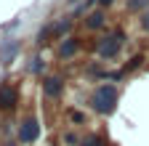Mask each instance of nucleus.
I'll use <instances>...</instances> for the list:
<instances>
[{
  "label": "nucleus",
  "instance_id": "nucleus-11",
  "mask_svg": "<svg viewBox=\"0 0 149 146\" xmlns=\"http://www.w3.org/2000/svg\"><path fill=\"white\" fill-rule=\"evenodd\" d=\"M80 146H104V141H101V136H85L80 141Z\"/></svg>",
  "mask_w": 149,
  "mask_h": 146
},
{
  "label": "nucleus",
  "instance_id": "nucleus-3",
  "mask_svg": "<svg viewBox=\"0 0 149 146\" xmlns=\"http://www.w3.org/2000/svg\"><path fill=\"white\" fill-rule=\"evenodd\" d=\"M40 138V122L35 117H27L22 125H19V141L22 143H35Z\"/></svg>",
  "mask_w": 149,
  "mask_h": 146
},
{
  "label": "nucleus",
  "instance_id": "nucleus-15",
  "mask_svg": "<svg viewBox=\"0 0 149 146\" xmlns=\"http://www.w3.org/2000/svg\"><path fill=\"white\" fill-rule=\"evenodd\" d=\"M139 64H141V56H136V59H130V64L125 66V72H128V69H136Z\"/></svg>",
  "mask_w": 149,
  "mask_h": 146
},
{
  "label": "nucleus",
  "instance_id": "nucleus-16",
  "mask_svg": "<svg viewBox=\"0 0 149 146\" xmlns=\"http://www.w3.org/2000/svg\"><path fill=\"white\" fill-rule=\"evenodd\" d=\"M72 120H74V122H83V120H85V117H83V114H80V112H72Z\"/></svg>",
  "mask_w": 149,
  "mask_h": 146
},
{
  "label": "nucleus",
  "instance_id": "nucleus-12",
  "mask_svg": "<svg viewBox=\"0 0 149 146\" xmlns=\"http://www.w3.org/2000/svg\"><path fill=\"white\" fill-rule=\"evenodd\" d=\"M51 37H53V35H51V24H48V27H43L40 32H37V43H40V45H45Z\"/></svg>",
  "mask_w": 149,
  "mask_h": 146
},
{
  "label": "nucleus",
  "instance_id": "nucleus-1",
  "mask_svg": "<svg viewBox=\"0 0 149 146\" xmlns=\"http://www.w3.org/2000/svg\"><path fill=\"white\" fill-rule=\"evenodd\" d=\"M91 106H93V112H99V114H112L115 106H117V88L109 85V82L99 85L93 90V96H91Z\"/></svg>",
  "mask_w": 149,
  "mask_h": 146
},
{
  "label": "nucleus",
  "instance_id": "nucleus-4",
  "mask_svg": "<svg viewBox=\"0 0 149 146\" xmlns=\"http://www.w3.org/2000/svg\"><path fill=\"white\" fill-rule=\"evenodd\" d=\"M19 104V90L13 85H0V109H13Z\"/></svg>",
  "mask_w": 149,
  "mask_h": 146
},
{
  "label": "nucleus",
  "instance_id": "nucleus-8",
  "mask_svg": "<svg viewBox=\"0 0 149 146\" xmlns=\"http://www.w3.org/2000/svg\"><path fill=\"white\" fill-rule=\"evenodd\" d=\"M77 51H80V40H77V37H67V40L59 45V59H72Z\"/></svg>",
  "mask_w": 149,
  "mask_h": 146
},
{
  "label": "nucleus",
  "instance_id": "nucleus-2",
  "mask_svg": "<svg viewBox=\"0 0 149 146\" xmlns=\"http://www.w3.org/2000/svg\"><path fill=\"white\" fill-rule=\"evenodd\" d=\"M123 43H125V32L123 29H112V32H107L104 37L99 40L96 53H99L104 61H109V59H115L117 53L123 51Z\"/></svg>",
  "mask_w": 149,
  "mask_h": 146
},
{
  "label": "nucleus",
  "instance_id": "nucleus-18",
  "mask_svg": "<svg viewBox=\"0 0 149 146\" xmlns=\"http://www.w3.org/2000/svg\"><path fill=\"white\" fill-rule=\"evenodd\" d=\"M69 3H74V0H69Z\"/></svg>",
  "mask_w": 149,
  "mask_h": 146
},
{
  "label": "nucleus",
  "instance_id": "nucleus-6",
  "mask_svg": "<svg viewBox=\"0 0 149 146\" xmlns=\"http://www.w3.org/2000/svg\"><path fill=\"white\" fill-rule=\"evenodd\" d=\"M19 51H22V43H19V40H6L3 45H0V61H3V64H11L19 56Z\"/></svg>",
  "mask_w": 149,
  "mask_h": 146
},
{
  "label": "nucleus",
  "instance_id": "nucleus-10",
  "mask_svg": "<svg viewBox=\"0 0 149 146\" xmlns=\"http://www.w3.org/2000/svg\"><path fill=\"white\" fill-rule=\"evenodd\" d=\"M149 0H128V11H146Z\"/></svg>",
  "mask_w": 149,
  "mask_h": 146
},
{
  "label": "nucleus",
  "instance_id": "nucleus-5",
  "mask_svg": "<svg viewBox=\"0 0 149 146\" xmlns=\"http://www.w3.org/2000/svg\"><path fill=\"white\" fill-rule=\"evenodd\" d=\"M43 93L48 98H59L64 93V80L61 77H45L43 80Z\"/></svg>",
  "mask_w": 149,
  "mask_h": 146
},
{
  "label": "nucleus",
  "instance_id": "nucleus-17",
  "mask_svg": "<svg viewBox=\"0 0 149 146\" xmlns=\"http://www.w3.org/2000/svg\"><path fill=\"white\" fill-rule=\"evenodd\" d=\"M99 3H101V6H112V3H115V0H99Z\"/></svg>",
  "mask_w": 149,
  "mask_h": 146
},
{
  "label": "nucleus",
  "instance_id": "nucleus-13",
  "mask_svg": "<svg viewBox=\"0 0 149 146\" xmlns=\"http://www.w3.org/2000/svg\"><path fill=\"white\" fill-rule=\"evenodd\" d=\"M43 69H45V64L40 61V56H35V59H32V64H29V72H32V75H40Z\"/></svg>",
  "mask_w": 149,
  "mask_h": 146
},
{
  "label": "nucleus",
  "instance_id": "nucleus-7",
  "mask_svg": "<svg viewBox=\"0 0 149 146\" xmlns=\"http://www.w3.org/2000/svg\"><path fill=\"white\" fill-rule=\"evenodd\" d=\"M69 29H72V19H69V16H61V19H56V21L51 24V35H53V40H61Z\"/></svg>",
  "mask_w": 149,
  "mask_h": 146
},
{
  "label": "nucleus",
  "instance_id": "nucleus-9",
  "mask_svg": "<svg viewBox=\"0 0 149 146\" xmlns=\"http://www.w3.org/2000/svg\"><path fill=\"white\" fill-rule=\"evenodd\" d=\"M107 24V19H104V11H93L91 16H88V21H85V27L88 29H101Z\"/></svg>",
  "mask_w": 149,
  "mask_h": 146
},
{
  "label": "nucleus",
  "instance_id": "nucleus-14",
  "mask_svg": "<svg viewBox=\"0 0 149 146\" xmlns=\"http://www.w3.org/2000/svg\"><path fill=\"white\" fill-rule=\"evenodd\" d=\"M139 21H141V29H144V32H149V8L141 13V19H139Z\"/></svg>",
  "mask_w": 149,
  "mask_h": 146
}]
</instances>
